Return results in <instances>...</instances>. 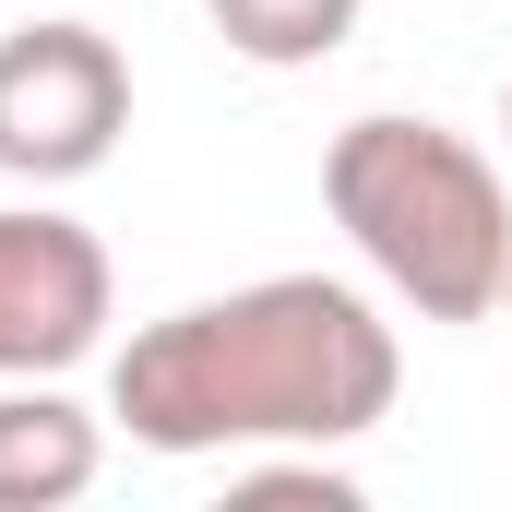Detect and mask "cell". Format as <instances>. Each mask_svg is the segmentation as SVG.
<instances>
[{
  "mask_svg": "<svg viewBox=\"0 0 512 512\" xmlns=\"http://www.w3.org/2000/svg\"><path fill=\"white\" fill-rule=\"evenodd\" d=\"M501 131H512V84H501Z\"/></svg>",
  "mask_w": 512,
  "mask_h": 512,
  "instance_id": "52a82bcc",
  "label": "cell"
},
{
  "mask_svg": "<svg viewBox=\"0 0 512 512\" xmlns=\"http://www.w3.org/2000/svg\"><path fill=\"white\" fill-rule=\"evenodd\" d=\"M108 334V251L72 215H0V382H60Z\"/></svg>",
  "mask_w": 512,
  "mask_h": 512,
  "instance_id": "277c9868",
  "label": "cell"
},
{
  "mask_svg": "<svg viewBox=\"0 0 512 512\" xmlns=\"http://www.w3.org/2000/svg\"><path fill=\"white\" fill-rule=\"evenodd\" d=\"M501 310H512V286H501Z\"/></svg>",
  "mask_w": 512,
  "mask_h": 512,
  "instance_id": "ba28073f",
  "label": "cell"
},
{
  "mask_svg": "<svg viewBox=\"0 0 512 512\" xmlns=\"http://www.w3.org/2000/svg\"><path fill=\"white\" fill-rule=\"evenodd\" d=\"M322 203L417 322H489L512 286V191L441 120H346L322 155Z\"/></svg>",
  "mask_w": 512,
  "mask_h": 512,
  "instance_id": "7a4b0ae2",
  "label": "cell"
},
{
  "mask_svg": "<svg viewBox=\"0 0 512 512\" xmlns=\"http://www.w3.org/2000/svg\"><path fill=\"white\" fill-rule=\"evenodd\" d=\"M108 477V429L48 382L0 393V512H60Z\"/></svg>",
  "mask_w": 512,
  "mask_h": 512,
  "instance_id": "5b68a950",
  "label": "cell"
},
{
  "mask_svg": "<svg viewBox=\"0 0 512 512\" xmlns=\"http://www.w3.org/2000/svg\"><path fill=\"white\" fill-rule=\"evenodd\" d=\"M393 322L334 274H262L143 322L108 358V417L143 453H251V441H370L393 417Z\"/></svg>",
  "mask_w": 512,
  "mask_h": 512,
  "instance_id": "6da1fadb",
  "label": "cell"
},
{
  "mask_svg": "<svg viewBox=\"0 0 512 512\" xmlns=\"http://www.w3.org/2000/svg\"><path fill=\"white\" fill-rule=\"evenodd\" d=\"M131 131V60L96 24H12L0 36V167L12 179H84Z\"/></svg>",
  "mask_w": 512,
  "mask_h": 512,
  "instance_id": "3957f363",
  "label": "cell"
},
{
  "mask_svg": "<svg viewBox=\"0 0 512 512\" xmlns=\"http://www.w3.org/2000/svg\"><path fill=\"white\" fill-rule=\"evenodd\" d=\"M215 12V36L262 60V72H310V60H334L346 36H358V0H203Z\"/></svg>",
  "mask_w": 512,
  "mask_h": 512,
  "instance_id": "8992f818",
  "label": "cell"
}]
</instances>
